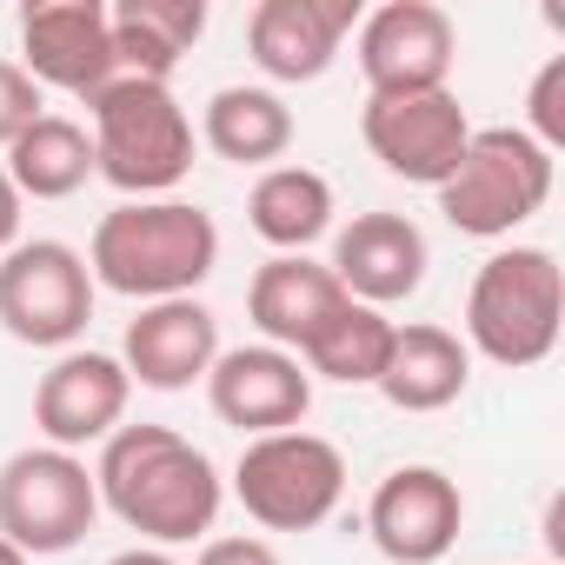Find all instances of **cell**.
<instances>
[{"label": "cell", "instance_id": "cell-16", "mask_svg": "<svg viewBox=\"0 0 565 565\" xmlns=\"http://www.w3.org/2000/svg\"><path fill=\"white\" fill-rule=\"evenodd\" d=\"M360 28V0H259L246 14V47L266 81H320L340 61V41Z\"/></svg>", "mask_w": 565, "mask_h": 565}, {"label": "cell", "instance_id": "cell-31", "mask_svg": "<svg viewBox=\"0 0 565 565\" xmlns=\"http://www.w3.org/2000/svg\"><path fill=\"white\" fill-rule=\"evenodd\" d=\"M545 565H552V558H545Z\"/></svg>", "mask_w": 565, "mask_h": 565}, {"label": "cell", "instance_id": "cell-18", "mask_svg": "<svg viewBox=\"0 0 565 565\" xmlns=\"http://www.w3.org/2000/svg\"><path fill=\"white\" fill-rule=\"evenodd\" d=\"M340 307H347V287L307 253H273L253 273V287H246V313H253L259 340L279 347V353H294V360L327 333V320Z\"/></svg>", "mask_w": 565, "mask_h": 565}, {"label": "cell", "instance_id": "cell-15", "mask_svg": "<svg viewBox=\"0 0 565 565\" xmlns=\"http://www.w3.org/2000/svg\"><path fill=\"white\" fill-rule=\"evenodd\" d=\"M426 266H433L426 233L406 213H353L333 233V259H327V273L347 287V300L380 307V313L426 287Z\"/></svg>", "mask_w": 565, "mask_h": 565}, {"label": "cell", "instance_id": "cell-6", "mask_svg": "<svg viewBox=\"0 0 565 565\" xmlns=\"http://www.w3.org/2000/svg\"><path fill=\"white\" fill-rule=\"evenodd\" d=\"M233 499L266 532H313L347 499V452L307 426L246 439L233 466Z\"/></svg>", "mask_w": 565, "mask_h": 565}, {"label": "cell", "instance_id": "cell-30", "mask_svg": "<svg viewBox=\"0 0 565 565\" xmlns=\"http://www.w3.org/2000/svg\"><path fill=\"white\" fill-rule=\"evenodd\" d=\"M0 565H34V558H28V552H14L8 539H0Z\"/></svg>", "mask_w": 565, "mask_h": 565}, {"label": "cell", "instance_id": "cell-3", "mask_svg": "<svg viewBox=\"0 0 565 565\" xmlns=\"http://www.w3.org/2000/svg\"><path fill=\"white\" fill-rule=\"evenodd\" d=\"M94 120V180H107L127 200H167L193 173V120L173 100L167 81H107L87 100Z\"/></svg>", "mask_w": 565, "mask_h": 565}, {"label": "cell", "instance_id": "cell-11", "mask_svg": "<svg viewBox=\"0 0 565 565\" xmlns=\"http://www.w3.org/2000/svg\"><path fill=\"white\" fill-rule=\"evenodd\" d=\"M459 28L433 0H386L360 14V74L366 94H433L452 81Z\"/></svg>", "mask_w": 565, "mask_h": 565}, {"label": "cell", "instance_id": "cell-5", "mask_svg": "<svg viewBox=\"0 0 565 565\" xmlns=\"http://www.w3.org/2000/svg\"><path fill=\"white\" fill-rule=\"evenodd\" d=\"M552 180L558 167L525 127H472L452 180L439 186V213L472 239H505L552 200Z\"/></svg>", "mask_w": 565, "mask_h": 565}, {"label": "cell", "instance_id": "cell-14", "mask_svg": "<svg viewBox=\"0 0 565 565\" xmlns=\"http://www.w3.org/2000/svg\"><path fill=\"white\" fill-rule=\"evenodd\" d=\"M206 406L213 419L239 426L246 439H266V433H294L307 413H313V373L279 353V347H226L206 373Z\"/></svg>", "mask_w": 565, "mask_h": 565}, {"label": "cell", "instance_id": "cell-23", "mask_svg": "<svg viewBox=\"0 0 565 565\" xmlns=\"http://www.w3.org/2000/svg\"><path fill=\"white\" fill-rule=\"evenodd\" d=\"M8 180L21 200H74L94 180V140L67 114H41L14 147H8Z\"/></svg>", "mask_w": 565, "mask_h": 565}, {"label": "cell", "instance_id": "cell-27", "mask_svg": "<svg viewBox=\"0 0 565 565\" xmlns=\"http://www.w3.org/2000/svg\"><path fill=\"white\" fill-rule=\"evenodd\" d=\"M193 565H279V552L253 532H226V539H206Z\"/></svg>", "mask_w": 565, "mask_h": 565}, {"label": "cell", "instance_id": "cell-19", "mask_svg": "<svg viewBox=\"0 0 565 565\" xmlns=\"http://www.w3.org/2000/svg\"><path fill=\"white\" fill-rule=\"evenodd\" d=\"M472 380V353L459 333L446 327H393V353H386V373H380V393L386 406L399 413H439L466 393Z\"/></svg>", "mask_w": 565, "mask_h": 565}, {"label": "cell", "instance_id": "cell-22", "mask_svg": "<svg viewBox=\"0 0 565 565\" xmlns=\"http://www.w3.org/2000/svg\"><path fill=\"white\" fill-rule=\"evenodd\" d=\"M246 226L273 253H307L333 233V186L313 167H266L246 193Z\"/></svg>", "mask_w": 565, "mask_h": 565}, {"label": "cell", "instance_id": "cell-29", "mask_svg": "<svg viewBox=\"0 0 565 565\" xmlns=\"http://www.w3.org/2000/svg\"><path fill=\"white\" fill-rule=\"evenodd\" d=\"M107 565H180L173 552H160V545H127V552H114Z\"/></svg>", "mask_w": 565, "mask_h": 565}, {"label": "cell", "instance_id": "cell-17", "mask_svg": "<svg viewBox=\"0 0 565 565\" xmlns=\"http://www.w3.org/2000/svg\"><path fill=\"white\" fill-rule=\"evenodd\" d=\"M213 360H220V320L200 300H153L140 307V320H127L120 366L147 393H186L193 380L213 373Z\"/></svg>", "mask_w": 565, "mask_h": 565}, {"label": "cell", "instance_id": "cell-20", "mask_svg": "<svg viewBox=\"0 0 565 565\" xmlns=\"http://www.w3.org/2000/svg\"><path fill=\"white\" fill-rule=\"evenodd\" d=\"M114 61L134 81H167L206 34V0H120L107 8Z\"/></svg>", "mask_w": 565, "mask_h": 565}, {"label": "cell", "instance_id": "cell-26", "mask_svg": "<svg viewBox=\"0 0 565 565\" xmlns=\"http://www.w3.org/2000/svg\"><path fill=\"white\" fill-rule=\"evenodd\" d=\"M41 114H47V100H41V87L21 74V61H0V153H8Z\"/></svg>", "mask_w": 565, "mask_h": 565}, {"label": "cell", "instance_id": "cell-10", "mask_svg": "<svg viewBox=\"0 0 565 565\" xmlns=\"http://www.w3.org/2000/svg\"><path fill=\"white\" fill-rule=\"evenodd\" d=\"M21 74L34 87L94 100L107 81H120L114 28L100 0H28L21 8Z\"/></svg>", "mask_w": 565, "mask_h": 565}, {"label": "cell", "instance_id": "cell-4", "mask_svg": "<svg viewBox=\"0 0 565 565\" xmlns=\"http://www.w3.org/2000/svg\"><path fill=\"white\" fill-rule=\"evenodd\" d=\"M565 327V273L545 246H499L466 294V353L525 373L552 360Z\"/></svg>", "mask_w": 565, "mask_h": 565}, {"label": "cell", "instance_id": "cell-2", "mask_svg": "<svg viewBox=\"0 0 565 565\" xmlns=\"http://www.w3.org/2000/svg\"><path fill=\"white\" fill-rule=\"evenodd\" d=\"M213 266H220V226L193 200H120L114 213H100L87 246L94 287L140 307L193 300Z\"/></svg>", "mask_w": 565, "mask_h": 565}, {"label": "cell", "instance_id": "cell-24", "mask_svg": "<svg viewBox=\"0 0 565 565\" xmlns=\"http://www.w3.org/2000/svg\"><path fill=\"white\" fill-rule=\"evenodd\" d=\"M386 353H393V320H386L380 307L347 300V307L327 320V333L300 353V366H307L313 380H333V386H380Z\"/></svg>", "mask_w": 565, "mask_h": 565}, {"label": "cell", "instance_id": "cell-8", "mask_svg": "<svg viewBox=\"0 0 565 565\" xmlns=\"http://www.w3.org/2000/svg\"><path fill=\"white\" fill-rule=\"evenodd\" d=\"M94 320V273L67 239H21L0 253V327L21 347L67 353Z\"/></svg>", "mask_w": 565, "mask_h": 565}, {"label": "cell", "instance_id": "cell-9", "mask_svg": "<svg viewBox=\"0 0 565 565\" xmlns=\"http://www.w3.org/2000/svg\"><path fill=\"white\" fill-rule=\"evenodd\" d=\"M360 134L373 147V160L406 180V186H446L466 140H472V120L459 107L452 87H433V94H366V114H360Z\"/></svg>", "mask_w": 565, "mask_h": 565}, {"label": "cell", "instance_id": "cell-21", "mask_svg": "<svg viewBox=\"0 0 565 565\" xmlns=\"http://www.w3.org/2000/svg\"><path fill=\"white\" fill-rule=\"evenodd\" d=\"M200 140L233 167H273L294 147V107L273 87H220L200 114Z\"/></svg>", "mask_w": 565, "mask_h": 565}, {"label": "cell", "instance_id": "cell-1", "mask_svg": "<svg viewBox=\"0 0 565 565\" xmlns=\"http://www.w3.org/2000/svg\"><path fill=\"white\" fill-rule=\"evenodd\" d=\"M94 486L100 505L160 552L206 539L226 505L220 466L173 426H120L94 459Z\"/></svg>", "mask_w": 565, "mask_h": 565}, {"label": "cell", "instance_id": "cell-25", "mask_svg": "<svg viewBox=\"0 0 565 565\" xmlns=\"http://www.w3.org/2000/svg\"><path fill=\"white\" fill-rule=\"evenodd\" d=\"M525 134L545 147V153H558L565 147V54H552L539 74H532V94H525Z\"/></svg>", "mask_w": 565, "mask_h": 565}, {"label": "cell", "instance_id": "cell-7", "mask_svg": "<svg viewBox=\"0 0 565 565\" xmlns=\"http://www.w3.org/2000/svg\"><path fill=\"white\" fill-rule=\"evenodd\" d=\"M100 519V486L81 452L28 446L0 466V539L28 558L74 552Z\"/></svg>", "mask_w": 565, "mask_h": 565}, {"label": "cell", "instance_id": "cell-13", "mask_svg": "<svg viewBox=\"0 0 565 565\" xmlns=\"http://www.w3.org/2000/svg\"><path fill=\"white\" fill-rule=\"evenodd\" d=\"M127 399H134V380L114 353H94V347H67L41 386H34V426L47 446L61 452H81V446H107L127 419Z\"/></svg>", "mask_w": 565, "mask_h": 565}, {"label": "cell", "instance_id": "cell-28", "mask_svg": "<svg viewBox=\"0 0 565 565\" xmlns=\"http://www.w3.org/2000/svg\"><path fill=\"white\" fill-rule=\"evenodd\" d=\"M8 246H21V193H14L8 167H0V253Z\"/></svg>", "mask_w": 565, "mask_h": 565}, {"label": "cell", "instance_id": "cell-12", "mask_svg": "<svg viewBox=\"0 0 565 565\" xmlns=\"http://www.w3.org/2000/svg\"><path fill=\"white\" fill-rule=\"evenodd\" d=\"M466 492L439 466H393L366 499V532L393 565H439L459 545Z\"/></svg>", "mask_w": 565, "mask_h": 565}]
</instances>
